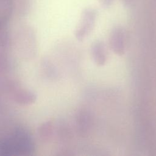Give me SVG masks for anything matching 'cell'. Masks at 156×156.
Returning <instances> with one entry per match:
<instances>
[{
  "mask_svg": "<svg viewBox=\"0 0 156 156\" xmlns=\"http://www.w3.org/2000/svg\"><path fill=\"white\" fill-rule=\"evenodd\" d=\"M32 142L29 135L23 131H17L7 141L0 143V151H29L31 149Z\"/></svg>",
  "mask_w": 156,
  "mask_h": 156,
  "instance_id": "1",
  "label": "cell"
},
{
  "mask_svg": "<svg viewBox=\"0 0 156 156\" xmlns=\"http://www.w3.org/2000/svg\"><path fill=\"white\" fill-rule=\"evenodd\" d=\"M104 5H109L113 0H101Z\"/></svg>",
  "mask_w": 156,
  "mask_h": 156,
  "instance_id": "2",
  "label": "cell"
}]
</instances>
